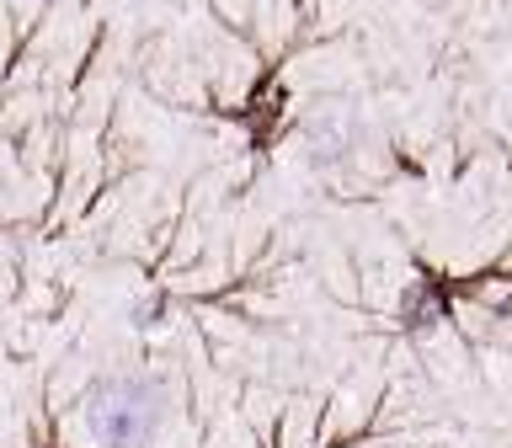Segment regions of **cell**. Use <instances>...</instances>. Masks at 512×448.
Returning <instances> with one entry per match:
<instances>
[{"mask_svg":"<svg viewBox=\"0 0 512 448\" xmlns=\"http://www.w3.org/2000/svg\"><path fill=\"white\" fill-rule=\"evenodd\" d=\"M91 427L107 448H139L155 432V390H144L134 379H118L96 395Z\"/></svg>","mask_w":512,"mask_h":448,"instance_id":"1","label":"cell"}]
</instances>
